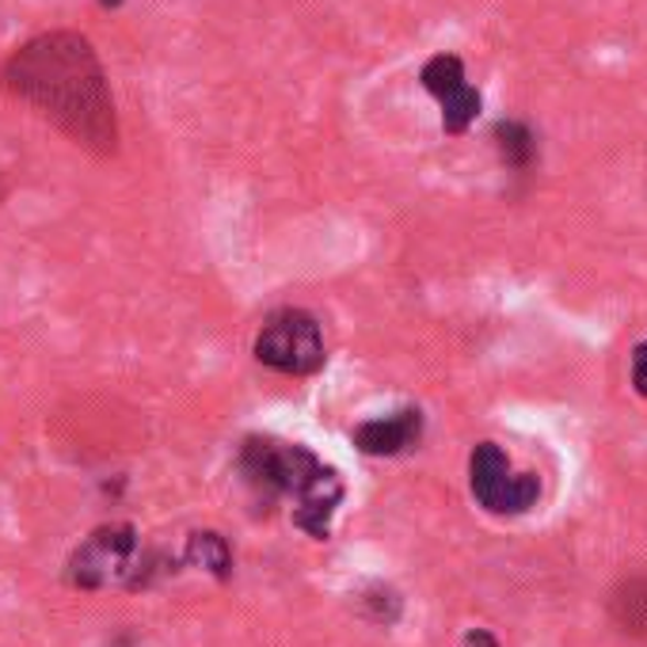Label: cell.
I'll use <instances>...</instances> for the list:
<instances>
[{
    "label": "cell",
    "instance_id": "1",
    "mask_svg": "<svg viewBox=\"0 0 647 647\" xmlns=\"http://www.w3.org/2000/svg\"><path fill=\"white\" fill-rule=\"evenodd\" d=\"M8 85L77 141L99 149L114 145V111L103 73L80 39L50 35L20 50L8 65Z\"/></svg>",
    "mask_w": 647,
    "mask_h": 647
},
{
    "label": "cell",
    "instance_id": "2",
    "mask_svg": "<svg viewBox=\"0 0 647 647\" xmlns=\"http://www.w3.org/2000/svg\"><path fill=\"white\" fill-rule=\"evenodd\" d=\"M469 484L472 495L480 500V507H487L492 514H522L537 503L541 484L529 472H514L507 453L495 442H484L472 450L469 461Z\"/></svg>",
    "mask_w": 647,
    "mask_h": 647
},
{
    "label": "cell",
    "instance_id": "3",
    "mask_svg": "<svg viewBox=\"0 0 647 647\" xmlns=\"http://www.w3.org/2000/svg\"><path fill=\"white\" fill-rule=\"evenodd\" d=\"M255 354H260L263 366L278 370V373H294V377H305V373L320 370L324 362V339L320 328L309 312H278V317L267 320V328L255 339Z\"/></svg>",
    "mask_w": 647,
    "mask_h": 647
},
{
    "label": "cell",
    "instance_id": "4",
    "mask_svg": "<svg viewBox=\"0 0 647 647\" xmlns=\"http://www.w3.org/2000/svg\"><path fill=\"white\" fill-rule=\"evenodd\" d=\"M244 472L252 484L267 487V492H286L301 500L309 487H317L331 469L312 458L301 446H282V442H248L244 450Z\"/></svg>",
    "mask_w": 647,
    "mask_h": 647
},
{
    "label": "cell",
    "instance_id": "5",
    "mask_svg": "<svg viewBox=\"0 0 647 647\" xmlns=\"http://www.w3.org/2000/svg\"><path fill=\"white\" fill-rule=\"evenodd\" d=\"M134 549V529L119 526V529H99L92 541L73 556V583L80 586H99L107 579V571H114L111 563H119L122 556Z\"/></svg>",
    "mask_w": 647,
    "mask_h": 647
},
{
    "label": "cell",
    "instance_id": "6",
    "mask_svg": "<svg viewBox=\"0 0 647 647\" xmlns=\"http://www.w3.org/2000/svg\"><path fill=\"white\" fill-rule=\"evenodd\" d=\"M419 438V412H396L385 419H370L354 430V446L370 458H393L404 446H412Z\"/></svg>",
    "mask_w": 647,
    "mask_h": 647
},
{
    "label": "cell",
    "instance_id": "7",
    "mask_svg": "<svg viewBox=\"0 0 647 647\" xmlns=\"http://www.w3.org/2000/svg\"><path fill=\"white\" fill-rule=\"evenodd\" d=\"M610 613L628 636H647V579H628L613 591Z\"/></svg>",
    "mask_w": 647,
    "mask_h": 647
},
{
    "label": "cell",
    "instance_id": "8",
    "mask_svg": "<svg viewBox=\"0 0 647 647\" xmlns=\"http://www.w3.org/2000/svg\"><path fill=\"white\" fill-rule=\"evenodd\" d=\"M423 85H427V92L438 99L453 96L458 88H464V65L450 54L430 57V62L423 65Z\"/></svg>",
    "mask_w": 647,
    "mask_h": 647
},
{
    "label": "cell",
    "instance_id": "9",
    "mask_svg": "<svg viewBox=\"0 0 647 647\" xmlns=\"http://www.w3.org/2000/svg\"><path fill=\"white\" fill-rule=\"evenodd\" d=\"M187 560L198 563V568H206V571H213V575H229L232 556H229V545L221 541L218 534H195L187 545Z\"/></svg>",
    "mask_w": 647,
    "mask_h": 647
},
{
    "label": "cell",
    "instance_id": "10",
    "mask_svg": "<svg viewBox=\"0 0 647 647\" xmlns=\"http://www.w3.org/2000/svg\"><path fill=\"white\" fill-rule=\"evenodd\" d=\"M495 141H500L503 161L514 164V168L534 161V134L526 127H518V122H500L495 127Z\"/></svg>",
    "mask_w": 647,
    "mask_h": 647
},
{
    "label": "cell",
    "instance_id": "11",
    "mask_svg": "<svg viewBox=\"0 0 647 647\" xmlns=\"http://www.w3.org/2000/svg\"><path fill=\"white\" fill-rule=\"evenodd\" d=\"M476 111H480V96L472 92L469 85H464L453 96L442 99V127L450 130V134H461V130L469 127L472 119H476Z\"/></svg>",
    "mask_w": 647,
    "mask_h": 647
},
{
    "label": "cell",
    "instance_id": "12",
    "mask_svg": "<svg viewBox=\"0 0 647 647\" xmlns=\"http://www.w3.org/2000/svg\"><path fill=\"white\" fill-rule=\"evenodd\" d=\"M633 385H636V393L647 396V343L636 347V354H633Z\"/></svg>",
    "mask_w": 647,
    "mask_h": 647
},
{
    "label": "cell",
    "instance_id": "13",
    "mask_svg": "<svg viewBox=\"0 0 647 647\" xmlns=\"http://www.w3.org/2000/svg\"><path fill=\"white\" fill-rule=\"evenodd\" d=\"M464 647H500V644H495V636H492V633H484V628H476V633L464 636Z\"/></svg>",
    "mask_w": 647,
    "mask_h": 647
},
{
    "label": "cell",
    "instance_id": "14",
    "mask_svg": "<svg viewBox=\"0 0 647 647\" xmlns=\"http://www.w3.org/2000/svg\"><path fill=\"white\" fill-rule=\"evenodd\" d=\"M103 4H107V8H114V4H119V0H103Z\"/></svg>",
    "mask_w": 647,
    "mask_h": 647
}]
</instances>
